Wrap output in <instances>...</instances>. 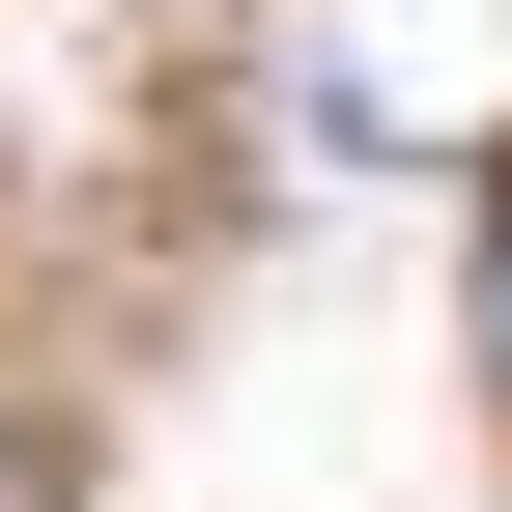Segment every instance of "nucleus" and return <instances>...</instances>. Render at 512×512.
Instances as JSON below:
<instances>
[{
  "label": "nucleus",
  "instance_id": "obj_1",
  "mask_svg": "<svg viewBox=\"0 0 512 512\" xmlns=\"http://www.w3.org/2000/svg\"><path fill=\"white\" fill-rule=\"evenodd\" d=\"M512 114V0H370L313 57V143H484Z\"/></svg>",
  "mask_w": 512,
  "mask_h": 512
},
{
  "label": "nucleus",
  "instance_id": "obj_2",
  "mask_svg": "<svg viewBox=\"0 0 512 512\" xmlns=\"http://www.w3.org/2000/svg\"><path fill=\"white\" fill-rule=\"evenodd\" d=\"M484 342H512V256H484Z\"/></svg>",
  "mask_w": 512,
  "mask_h": 512
}]
</instances>
